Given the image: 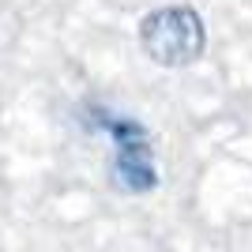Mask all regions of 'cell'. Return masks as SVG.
<instances>
[{"mask_svg": "<svg viewBox=\"0 0 252 252\" xmlns=\"http://www.w3.org/2000/svg\"><path fill=\"white\" fill-rule=\"evenodd\" d=\"M75 121L94 132L105 136L113 143V155H109V177H113V189L125 192V196H147L158 189V158H155V136L143 121L128 113H117L98 98H87L75 109Z\"/></svg>", "mask_w": 252, "mask_h": 252, "instance_id": "obj_1", "label": "cell"}, {"mask_svg": "<svg viewBox=\"0 0 252 252\" xmlns=\"http://www.w3.org/2000/svg\"><path fill=\"white\" fill-rule=\"evenodd\" d=\"M139 49L158 68H189L207 49V27L192 4H166L139 19Z\"/></svg>", "mask_w": 252, "mask_h": 252, "instance_id": "obj_2", "label": "cell"}]
</instances>
